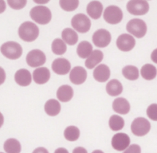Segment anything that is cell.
Masks as SVG:
<instances>
[{"label":"cell","instance_id":"obj_23","mask_svg":"<svg viewBox=\"0 0 157 153\" xmlns=\"http://www.w3.org/2000/svg\"><path fill=\"white\" fill-rule=\"evenodd\" d=\"M44 110L50 116H57L61 111L60 103L55 99H50L45 103Z\"/></svg>","mask_w":157,"mask_h":153},{"label":"cell","instance_id":"obj_7","mask_svg":"<svg viewBox=\"0 0 157 153\" xmlns=\"http://www.w3.org/2000/svg\"><path fill=\"white\" fill-rule=\"evenodd\" d=\"M123 16V12L121 9L113 5L107 7L103 14L104 20L107 23L112 25L119 23L122 20Z\"/></svg>","mask_w":157,"mask_h":153},{"label":"cell","instance_id":"obj_41","mask_svg":"<svg viewBox=\"0 0 157 153\" xmlns=\"http://www.w3.org/2000/svg\"><path fill=\"white\" fill-rule=\"evenodd\" d=\"M0 153H3V152H0Z\"/></svg>","mask_w":157,"mask_h":153},{"label":"cell","instance_id":"obj_35","mask_svg":"<svg viewBox=\"0 0 157 153\" xmlns=\"http://www.w3.org/2000/svg\"><path fill=\"white\" fill-rule=\"evenodd\" d=\"M123 153H141L140 147L138 144L130 145Z\"/></svg>","mask_w":157,"mask_h":153},{"label":"cell","instance_id":"obj_20","mask_svg":"<svg viewBox=\"0 0 157 153\" xmlns=\"http://www.w3.org/2000/svg\"><path fill=\"white\" fill-rule=\"evenodd\" d=\"M103 57V53L101 50H94L85 60V65L88 69H91L102 61Z\"/></svg>","mask_w":157,"mask_h":153},{"label":"cell","instance_id":"obj_29","mask_svg":"<svg viewBox=\"0 0 157 153\" xmlns=\"http://www.w3.org/2000/svg\"><path fill=\"white\" fill-rule=\"evenodd\" d=\"M67 50V46L65 42L60 39L56 38L52 43V50L53 53L58 55H61L64 54Z\"/></svg>","mask_w":157,"mask_h":153},{"label":"cell","instance_id":"obj_12","mask_svg":"<svg viewBox=\"0 0 157 153\" xmlns=\"http://www.w3.org/2000/svg\"><path fill=\"white\" fill-rule=\"evenodd\" d=\"M136 44L135 39L130 34L124 33L120 35L116 41V45L119 50L123 52L131 50Z\"/></svg>","mask_w":157,"mask_h":153},{"label":"cell","instance_id":"obj_27","mask_svg":"<svg viewBox=\"0 0 157 153\" xmlns=\"http://www.w3.org/2000/svg\"><path fill=\"white\" fill-rule=\"evenodd\" d=\"M4 149L6 153H20L21 151V144L17 139L9 138L4 143Z\"/></svg>","mask_w":157,"mask_h":153},{"label":"cell","instance_id":"obj_26","mask_svg":"<svg viewBox=\"0 0 157 153\" xmlns=\"http://www.w3.org/2000/svg\"><path fill=\"white\" fill-rule=\"evenodd\" d=\"M140 74L144 79L150 80L155 79L156 76L157 69L156 67L151 64H145L142 67Z\"/></svg>","mask_w":157,"mask_h":153},{"label":"cell","instance_id":"obj_4","mask_svg":"<svg viewBox=\"0 0 157 153\" xmlns=\"http://www.w3.org/2000/svg\"><path fill=\"white\" fill-rule=\"evenodd\" d=\"M126 30L137 38L143 37L147 33V25L140 18H133L126 24Z\"/></svg>","mask_w":157,"mask_h":153},{"label":"cell","instance_id":"obj_22","mask_svg":"<svg viewBox=\"0 0 157 153\" xmlns=\"http://www.w3.org/2000/svg\"><path fill=\"white\" fill-rule=\"evenodd\" d=\"M105 89L108 95L112 96H117L121 93L123 86L117 79H112L106 84Z\"/></svg>","mask_w":157,"mask_h":153},{"label":"cell","instance_id":"obj_33","mask_svg":"<svg viewBox=\"0 0 157 153\" xmlns=\"http://www.w3.org/2000/svg\"><path fill=\"white\" fill-rule=\"evenodd\" d=\"M147 116L153 121H157V104H150L147 109Z\"/></svg>","mask_w":157,"mask_h":153},{"label":"cell","instance_id":"obj_31","mask_svg":"<svg viewBox=\"0 0 157 153\" xmlns=\"http://www.w3.org/2000/svg\"><path fill=\"white\" fill-rule=\"evenodd\" d=\"M64 136L67 141H75L79 138L80 130L75 126H69L64 130Z\"/></svg>","mask_w":157,"mask_h":153},{"label":"cell","instance_id":"obj_10","mask_svg":"<svg viewBox=\"0 0 157 153\" xmlns=\"http://www.w3.org/2000/svg\"><path fill=\"white\" fill-rule=\"evenodd\" d=\"M93 44L98 47L104 48L107 47L111 41V34L107 30L101 28L96 30L92 36Z\"/></svg>","mask_w":157,"mask_h":153},{"label":"cell","instance_id":"obj_39","mask_svg":"<svg viewBox=\"0 0 157 153\" xmlns=\"http://www.w3.org/2000/svg\"><path fill=\"white\" fill-rule=\"evenodd\" d=\"M54 153H69V152L64 147H59L55 150Z\"/></svg>","mask_w":157,"mask_h":153},{"label":"cell","instance_id":"obj_5","mask_svg":"<svg viewBox=\"0 0 157 153\" xmlns=\"http://www.w3.org/2000/svg\"><path fill=\"white\" fill-rule=\"evenodd\" d=\"M151 125L150 122L144 117L136 118L131 125L132 133L137 136H143L147 135L150 130Z\"/></svg>","mask_w":157,"mask_h":153},{"label":"cell","instance_id":"obj_11","mask_svg":"<svg viewBox=\"0 0 157 153\" xmlns=\"http://www.w3.org/2000/svg\"><path fill=\"white\" fill-rule=\"evenodd\" d=\"M111 144L114 149L122 151L126 149L129 146L130 138L129 136L124 133H118L113 136Z\"/></svg>","mask_w":157,"mask_h":153},{"label":"cell","instance_id":"obj_37","mask_svg":"<svg viewBox=\"0 0 157 153\" xmlns=\"http://www.w3.org/2000/svg\"><path fill=\"white\" fill-rule=\"evenodd\" d=\"M33 153H49V152L45 148L42 147H39L35 149L33 151Z\"/></svg>","mask_w":157,"mask_h":153},{"label":"cell","instance_id":"obj_3","mask_svg":"<svg viewBox=\"0 0 157 153\" xmlns=\"http://www.w3.org/2000/svg\"><path fill=\"white\" fill-rule=\"evenodd\" d=\"M1 52L8 59L17 60L21 56L23 49L18 43L8 41L2 44L1 47Z\"/></svg>","mask_w":157,"mask_h":153},{"label":"cell","instance_id":"obj_30","mask_svg":"<svg viewBox=\"0 0 157 153\" xmlns=\"http://www.w3.org/2000/svg\"><path fill=\"white\" fill-rule=\"evenodd\" d=\"M109 125L112 130L118 131L123 128L124 121L121 117L118 115H112L109 119Z\"/></svg>","mask_w":157,"mask_h":153},{"label":"cell","instance_id":"obj_40","mask_svg":"<svg viewBox=\"0 0 157 153\" xmlns=\"http://www.w3.org/2000/svg\"><path fill=\"white\" fill-rule=\"evenodd\" d=\"M91 153H104V152L101 150H95V151H93Z\"/></svg>","mask_w":157,"mask_h":153},{"label":"cell","instance_id":"obj_21","mask_svg":"<svg viewBox=\"0 0 157 153\" xmlns=\"http://www.w3.org/2000/svg\"><path fill=\"white\" fill-rule=\"evenodd\" d=\"M74 95L72 88L68 85L60 86L56 92L57 98L61 102H67L70 101Z\"/></svg>","mask_w":157,"mask_h":153},{"label":"cell","instance_id":"obj_16","mask_svg":"<svg viewBox=\"0 0 157 153\" xmlns=\"http://www.w3.org/2000/svg\"><path fill=\"white\" fill-rule=\"evenodd\" d=\"M33 77L36 84H44L50 79V72L46 67L37 68L33 71Z\"/></svg>","mask_w":157,"mask_h":153},{"label":"cell","instance_id":"obj_14","mask_svg":"<svg viewBox=\"0 0 157 153\" xmlns=\"http://www.w3.org/2000/svg\"><path fill=\"white\" fill-rule=\"evenodd\" d=\"M86 71L82 66H75L70 72L69 79L75 85H80L86 79Z\"/></svg>","mask_w":157,"mask_h":153},{"label":"cell","instance_id":"obj_28","mask_svg":"<svg viewBox=\"0 0 157 153\" xmlns=\"http://www.w3.org/2000/svg\"><path fill=\"white\" fill-rule=\"evenodd\" d=\"M122 74L126 79L129 80H135L138 79L139 76L138 68L132 65L124 66L122 69Z\"/></svg>","mask_w":157,"mask_h":153},{"label":"cell","instance_id":"obj_34","mask_svg":"<svg viewBox=\"0 0 157 153\" xmlns=\"http://www.w3.org/2000/svg\"><path fill=\"white\" fill-rule=\"evenodd\" d=\"M7 3L9 4V6L12 8L13 9H16V10H18V9H21L22 8H23L26 3H27V1H12V0H8Z\"/></svg>","mask_w":157,"mask_h":153},{"label":"cell","instance_id":"obj_1","mask_svg":"<svg viewBox=\"0 0 157 153\" xmlns=\"http://www.w3.org/2000/svg\"><path fill=\"white\" fill-rule=\"evenodd\" d=\"M18 33L20 38L25 42H33L36 40L39 34L37 26L29 21L25 22L18 28Z\"/></svg>","mask_w":157,"mask_h":153},{"label":"cell","instance_id":"obj_24","mask_svg":"<svg viewBox=\"0 0 157 153\" xmlns=\"http://www.w3.org/2000/svg\"><path fill=\"white\" fill-rule=\"evenodd\" d=\"M63 40L69 45H75L78 41V35L77 33L72 29L69 28H64L61 33Z\"/></svg>","mask_w":157,"mask_h":153},{"label":"cell","instance_id":"obj_38","mask_svg":"<svg viewBox=\"0 0 157 153\" xmlns=\"http://www.w3.org/2000/svg\"><path fill=\"white\" fill-rule=\"evenodd\" d=\"M151 59L154 63L157 64V48L152 52L151 54Z\"/></svg>","mask_w":157,"mask_h":153},{"label":"cell","instance_id":"obj_15","mask_svg":"<svg viewBox=\"0 0 157 153\" xmlns=\"http://www.w3.org/2000/svg\"><path fill=\"white\" fill-rule=\"evenodd\" d=\"M93 74L96 80L99 82H104L109 79L110 71L107 65L101 64L95 68Z\"/></svg>","mask_w":157,"mask_h":153},{"label":"cell","instance_id":"obj_19","mask_svg":"<svg viewBox=\"0 0 157 153\" xmlns=\"http://www.w3.org/2000/svg\"><path fill=\"white\" fill-rule=\"evenodd\" d=\"M112 108L115 112L120 114H126L129 112L130 104L126 99L119 97L113 101Z\"/></svg>","mask_w":157,"mask_h":153},{"label":"cell","instance_id":"obj_13","mask_svg":"<svg viewBox=\"0 0 157 153\" xmlns=\"http://www.w3.org/2000/svg\"><path fill=\"white\" fill-rule=\"evenodd\" d=\"M52 69L57 74L65 75L71 69V63L66 58H58L54 60L52 62Z\"/></svg>","mask_w":157,"mask_h":153},{"label":"cell","instance_id":"obj_36","mask_svg":"<svg viewBox=\"0 0 157 153\" xmlns=\"http://www.w3.org/2000/svg\"><path fill=\"white\" fill-rule=\"evenodd\" d=\"M72 153H88L87 151L83 147H77L73 151Z\"/></svg>","mask_w":157,"mask_h":153},{"label":"cell","instance_id":"obj_9","mask_svg":"<svg viewBox=\"0 0 157 153\" xmlns=\"http://www.w3.org/2000/svg\"><path fill=\"white\" fill-rule=\"evenodd\" d=\"M46 61L45 53L39 49H34L29 52L26 57L27 64L32 68H37L43 65Z\"/></svg>","mask_w":157,"mask_h":153},{"label":"cell","instance_id":"obj_8","mask_svg":"<svg viewBox=\"0 0 157 153\" xmlns=\"http://www.w3.org/2000/svg\"><path fill=\"white\" fill-rule=\"evenodd\" d=\"M126 9L132 15H143L148 12L149 5L147 1L132 0L128 2Z\"/></svg>","mask_w":157,"mask_h":153},{"label":"cell","instance_id":"obj_25","mask_svg":"<svg viewBox=\"0 0 157 153\" xmlns=\"http://www.w3.org/2000/svg\"><path fill=\"white\" fill-rule=\"evenodd\" d=\"M93 52V46L89 42L83 41L80 42L77 47V53L81 58H87Z\"/></svg>","mask_w":157,"mask_h":153},{"label":"cell","instance_id":"obj_2","mask_svg":"<svg viewBox=\"0 0 157 153\" xmlns=\"http://www.w3.org/2000/svg\"><path fill=\"white\" fill-rule=\"evenodd\" d=\"M29 15L33 20L40 25H46L52 19L50 10L44 6H37L33 7L30 10Z\"/></svg>","mask_w":157,"mask_h":153},{"label":"cell","instance_id":"obj_18","mask_svg":"<svg viewBox=\"0 0 157 153\" xmlns=\"http://www.w3.org/2000/svg\"><path fill=\"white\" fill-rule=\"evenodd\" d=\"M103 10L102 4L98 1H91L86 6V12L93 19L96 20L101 17Z\"/></svg>","mask_w":157,"mask_h":153},{"label":"cell","instance_id":"obj_32","mask_svg":"<svg viewBox=\"0 0 157 153\" xmlns=\"http://www.w3.org/2000/svg\"><path fill=\"white\" fill-rule=\"evenodd\" d=\"M59 6L61 8L67 12H71L75 10L78 6L79 1H59Z\"/></svg>","mask_w":157,"mask_h":153},{"label":"cell","instance_id":"obj_6","mask_svg":"<svg viewBox=\"0 0 157 153\" xmlns=\"http://www.w3.org/2000/svg\"><path fill=\"white\" fill-rule=\"evenodd\" d=\"M91 21L85 14L80 13L75 15L71 19V25L74 29L80 33L88 32L91 27Z\"/></svg>","mask_w":157,"mask_h":153},{"label":"cell","instance_id":"obj_17","mask_svg":"<svg viewBox=\"0 0 157 153\" xmlns=\"http://www.w3.org/2000/svg\"><path fill=\"white\" fill-rule=\"evenodd\" d=\"M14 79L17 84L22 87L29 85L32 80L30 72L26 69H20L15 74Z\"/></svg>","mask_w":157,"mask_h":153}]
</instances>
